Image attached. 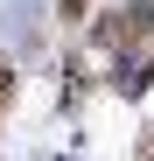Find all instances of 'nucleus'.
<instances>
[{
  "label": "nucleus",
  "mask_w": 154,
  "mask_h": 161,
  "mask_svg": "<svg viewBox=\"0 0 154 161\" xmlns=\"http://www.w3.org/2000/svg\"><path fill=\"white\" fill-rule=\"evenodd\" d=\"M7 91H14V70H7V63H0V105H7Z\"/></svg>",
  "instance_id": "nucleus-1"
}]
</instances>
